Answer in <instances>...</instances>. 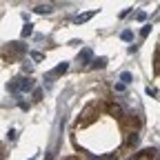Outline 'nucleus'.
I'll return each instance as SVG.
<instances>
[{"label": "nucleus", "mask_w": 160, "mask_h": 160, "mask_svg": "<svg viewBox=\"0 0 160 160\" xmlns=\"http://www.w3.org/2000/svg\"><path fill=\"white\" fill-rule=\"evenodd\" d=\"M91 67H93V69H105V67H107V58H98V60H93Z\"/></svg>", "instance_id": "7"}, {"label": "nucleus", "mask_w": 160, "mask_h": 160, "mask_svg": "<svg viewBox=\"0 0 160 160\" xmlns=\"http://www.w3.org/2000/svg\"><path fill=\"white\" fill-rule=\"evenodd\" d=\"M33 98H36V100L42 98V89H33Z\"/></svg>", "instance_id": "13"}, {"label": "nucleus", "mask_w": 160, "mask_h": 160, "mask_svg": "<svg viewBox=\"0 0 160 160\" xmlns=\"http://www.w3.org/2000/svg\"><path fill=\"white\" fill-rule=\"evenodd\" d=\"M120 38H122V40H131V38H133V33L127 29V31H122V33H120Z\"/></svg>", "instance_id": "11"}, {"label": "nucleus", "mask_w": 160, "mask_h": 160, "mask_svg": "<svg viewBox=\"0 0 160 160\" xmlns=\"http://www.w3.org/2000/svg\"><path fill=\"white\" fill-rule=\"evenodd\" d=\"M33 11H36V13H49V11H51V5H38Z\"/></svg>", "instance_id": "9"}, {"label": "nucleus", "mask_w": 160, "mask_h": 160, "mask_svg": "<svg viewBox=\"0 0 160 160\" xmlns=\"http://www.w3.org/2000/svg\"><path fill=\"white\" fill-rule=\"evenodd\" d=\"M67 69H69V65H67V62H60V65H58V67H56V69L49 73V78H53V76H60V73H65Z\"/></svg>", "instance_id": "4"}, {"label": "nucleus", "mask_w": 160, "mask_h": 160, "mask_svg": "<svg viewBox=\"0 0 160 160\" xmlns=\"http://www.w3.org/2000/svg\"><path fill=\"white\" fill-rule=\"evenodd\" d=\"M7 89L11 91V93H18V91H29V89H33V82L29 78H16L13 82H9L7 85Z\"/></svg>", "instance_id": "1"}, {"label": "nucleus", "mask_w": 160, "mask_h": 160, "mask_svg": "<svg viewBox=\"0 0 160 160\" xmlns=\"http://www.w3.org/2000/svg\"><path fill=\"white\" fill-rule=\"evenodd\" d=\"M9 51L11 53H25L27 49H25V45H20V42H11L9 45Z\"/></svg>", "instance_id": "5"}, {"label": "nucleus", "mask_w": 160, "mask_h": 160, "mask_svg": "<svg viewBox=\"0 0 160 160\" xmlns=\"http://www.w3.org/2000/svg\"><path fill=\"white\" fill-rule=\"evenodd\" d=\"M120 80H122V85H129L131 80H133V76L129 71H122V73H120Z\"/></svg>", "instance_id": "8"}, {"label": "nucleus", "mask_w": 160, "mask_h": 160, "mask_svg": "<svg viewBox=\"0 0 160 160\" xmlns=\"http://www.w3.org/2000/svg\"><path fill=\"white\" fill-rule=\"evenodd\" d=\"M156 160H160V153H158V156H156Z\"/></svg>", "instance_id": "16"}, {"label": "nucleus", "mask_w": 160, "mask_h": 160, "mask_svg": "<svg viewBox=\"0 0 160 160\" xmlns=\"http://www.w3.org/2000/svg\"><path fill=\"white\" fill-rule=\"evenodd\" d=\"M91 58H93V53H91V49H82V51H80V53H78V62H80V65H87V62H89V60H91Z\"/></svg>", "instance_id": "2"}, {"label": "nucleus", "mask_w": 160, "mask_h": 160, "mask_svg": "<svg viewBox=\"0 0 160 160\" xmlns=\"http://www.w3.org/2000/svg\"><path fill=\"white\" fill-rule=\"evenodd\" d=\"M149 31H151V27L147 25V27H142V29H140V36H142V38H147V36H149Z\"/></svg>", "instance_id": "12"}, {"label": "nucleus", "mask_w": 160, "mask_h": 160, "mask_svg": "<svg viewBox=\"0 0 160 160\" xmlns=\"http://www.w3.org/2000/svg\"><path fill=\"white\" fill-rule=\"evenodd\" d=\"M93 16H96V11H87V13H80V16H76V18H73V22H78V25H80V22H87V20H89V18H93Z\"/></svg>", "instance_id": "3"}, {"label": "nucleus", "mask_w": 160, "mask_h": 160, "mask_svg": "<svg viewBox=\"0 0 160 160\" xmlns=\"http://www.w3.org/2000/svg\"><path fill=\"white\" fill-rule=\"evenodd\" d=\"M31 160H33V158H31Z\"/></svg>", "instance_id": "17"}, {"label": "nucleus", "mask_w": 160, "mask_h": 160, "mask_svg": "<svg viewBox=\"0 0 160 160\" xmlns=\"http://www.w3.org/2000/svg\"><path fill=\"white\" fill-rule=\"evenodd\" d=\"M138 140H140V136H138L136 131H131V133H129V140H127V145H129V147H136Z\"/></svg>", "instance_id": "6"}, {"label": "nucleus", "mask_w": 160, "mask_h": 160, "mask_svg": "<svg viewBox=\"0 0 160 160\" xmlns=\"http://www.w3.org/2000/svg\"><path fill=\"white\" fill-rule=\"evenodd\" d=\"M31 58H33V60H42L45 56H42V53H40V51H33V53H31Z\"/></svg>", "instance_id": "14"}, {"label": "nucleus", "mask_w": 160, "mask_h": 160, "mask_svg": "<svg viewBox=\"0 0 160 160\" xmlns=\"http://www.w3.org/2000/svg\"><path fill=\"white\" fill-rule=\"evenodd\" d=\"M31 27H33V25H29V22L25 25V29H22V38H27V36H31V33H33V29H31Z\"/></svg>", "instance_id": "10"}, {"label": "nucleus", "mask_w": 160, "mask_h": 160, "mask_svg": "<svg viewBox=\"0 0 160 160\" xmlns=\"http://www.w3.org/2000/svg\"><path fill=\"white\" fill-rule=\"evenodd\" d=\"M147 93H149V96H156V93H158V91H156V89H153V87H147Z\"/></svg>", "instance_id": "15"}]
</instances>
